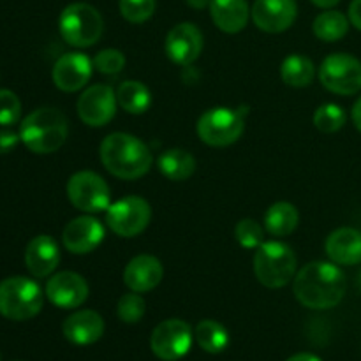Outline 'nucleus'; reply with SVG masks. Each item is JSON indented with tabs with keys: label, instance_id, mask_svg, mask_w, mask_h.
Masks as SVG:
<instances>
[{
	"label": "nucleus",
	"instance_id": "1",
	"mask_svg": "<svg viewBox=\"0 0 361 361\" xmlns=\"http://www.w3.org/2000/svg\"><path fill=\"white\" fill-rule=\"evenodd\" d=\"M345 286V275L337 264L328 261H312L295 275L293 293L307 309L328 310L342 302Z\"/></svg>",
	"mask_w": 361,
	"mask_h": 361
},
{
	"label": "nucleus",
	"instance_id": "2",
	"mask_svg": "<svg viewBox=\"0 0 361 361\" xmlns=\"http://www.w3.org/2000/svg\"><path fill=\"white\" fill-rule=\"evenodd\" d=\"M99 155L104 168L122 180H136L152 168V152L140 137L127 133H113L102 140Z\"/></svg>",
	"mask_w": 361,
	"mask_h": 361
},
{
	"label": "nucleus",
	"instance_id": "3",
	"mask_svg": "<svg viewBox=\"0 0 361 361\" xmlns=\"http://www.w3.org/2000/svg\"><path fill=\"white\" fill-rule=\"evenodd\" d=\"M69 123L66 115L56 108H39L21 120V143L39 155L53 154L67 140Z\"/></svg>",
	"mask_w": 361,
	"mask_h": 361
},
{
	"label": "nucleus",
	"instance_id": "4",
	"mask_svg": "<svg viewBox=\"0 0 361 361\" xmlns=\"http://www.w3.org/2000/svg\"><path fill=\"white\" fill-rule=\"evenodd\" d=\"M254 274L270 289L284 288L296 275V256L282 242H263L254 254Z\"/></svg>",
	"mask_w": 361,
	"mask_h": 361
},
{
	"label": "nucleus",
	"instance_id": "5",
	"mask_svg": "<svg viewBox=\"0 0 361 361\" xmlns=\"http://www.w3.org/2000/svg\"><path fill=\"white\" fill-rule=\"evenodd\" d=\"M42 309V291L27 277H9L0 282V316L11 321H27Z\"/></svg>",
	"mask_w": 361,
	"mask_h": 361
},
{
	"label": "nucleus",
	"instance_id": "6",
	"mask_svg": "<svg viewBox=\"0 0 361 361\" xmlns=\"http://www.w3.org/2000/svg\"><path fill=\"white\" fill-rule=\"evenodd\" d=\"M60 35L63 41L76 48H88L101 39L104 21L101 13L90 4L74 2L62 11L59 20Z\"/></svg>",
	"mask_w": 361,
	"mask_h": 361
},
{
	"label": "nucleus",
	"instance_id": "7",
	"mask_svg": "<svg viewBox=\"0 0 361 361\" xmlns=\"http://www.w3.org/2000/svg\"><path fill=\"white\" fill-rule=\"evenodd\" d=\"M197 136L208 147H229L242 137L245 129V111L231 108L208 109L197 120Z\"/></svg>",
	"mask_w": 361,
	"mask_h": 361
},
{
	"label": "nucleus",
	"instance_id": "8",
	"mask_svg": "<svg viewBox=\"0 0 361 361\" xmlns=\"http://www.w3.org/2000/svg\"><path fill=\"white\" fill-rule=\"evenodd\" d=\"M152 219V208L140 196H127L111 203L106 210L108 228L122 238H134L147 229Z\"/></svg>",
	"mask_w": 361,
	"mask_h": 361
},
{
	"label": "nucleus",
	"instance_id": "9",
	"mask_svg": "<svg viewBox=\"0 0 361 361\" xmlns=\"http://www.w3.org/2000/svg\"><path fill=\"white\" fill-rule=\"evenodd\" d=\"M67 197L74 208L87 214L108 210L111 190L102 176L94 171H78L67 182Z\"/></svg>",
	"mask_w": 361,
	"mask_h": 361
},
{
	"label": "nucleus",
	"instance_id": "10",
	"mask_svg": "<svg viewBox=\"0 0 361 361\" xmlns=\"http://www.w3.org/2000/svg\"><path fill=\"white\" fill-rule=\"evenodd\" d=\"M319 81L337 95H355L361 90V62L348 53L326 56L319 67Z\"/></svg>",
	"mask_w": 361,
	"mask_h": 361
},
{
	"label": "nucleus",
	"instance_id": "11",
	"mask_svg": "<svg viewBox=\"0 0 361 361\" xmlns=\"http://www.w3.org/2000/svg\"><path fill=\"white\" fill-rule=\"evenodd\" d=\"M192 338L194 331L185 321L166 319L152 331L150 349L159 360L176 361L190 351Z\"/></svg>",
	"mask_w": 361,
	"mask_h": 361
},
{
	"label": "nucleus",
	"instance_id": "12",
	"mask_svg": "<svg viewBox=\"0 0 361 361\" xmlns=\"http://www.w3.org/2000/svg\"><path fill=\"white\" fill-rule=\"evenodd\" d=\"M116 92L109 85H92L78 99V116L88 127H104L116 113Z\"/></svg>",
	"mask_w": 361,
	"mask_h": 361
},
{
	"label": "nucleus",
	"instance_id": "13",
	"mask_svg": "<svg viewBox=\"0 0 361 361\" xmlns=\"http://www.w3.org/2000/svg\"><path fill=\"white\" fill-rule=\"evenodd\" d=\"M166 55L176 66L187 67L203 51V34L192 23H178L166 35Z\"/></svg>",
	"mask_w": 361,
	"mask_h": 361
},
{
	"label": "nucleus",
	"instance_id": "14",
	"mask_svg": "<svg viewBox=\"0 0 361 361\" xmlns=\"http://www.w3.org/2000/svg\"><path fill=\"white\" fill-rule=\"evenodd\" d=\"M46 296L59 309H76L88 298V284L76 271H60L46 282Z\"/></svg>",
	"mask_w": 361,
	"mask_h": 361
},
{
	"label": "nucleus",
	"instance_id": "15",
	"mask_svg": "<svg viewBox=\"0 0 361 361\" xmlns=\"http://www.w3.org/2000/svg\"><path fill=\"white\" fill-rule=\"evenodd\" d=\"M296 14V0H256L252 6V21L268 34L288 30L295 23Z\"/></svg>",
	"mask_w": 361,
	"mask_h": 361
},
{
	"label": "nucleus",
	"instance_id": "16",
	"mask_svg": "<svg viewBox=\"0 0 361 361\" xmlns=\"http://www.w3.org/2000/svg\"><path fill=\"white\" fill-rule=\"evenodd\" d=\"M94 63L83 53H66L55 62L51 71L53 83L62 92H78L88 83Z\"/></svg>",
	"mask_w": 361,
	"mask_h": 361
},
{
	"label": "nucleus",
	"instance_id": "17",
	"mask_svg": "<svg viewBox=\"0 0 361 361\" xmlns=\"http://www.w3.org/2000/svg\"><path fill=\"white\" fill-rule=\"evenodd\" d=\"M104 235V226L97 219L83 215L63 228L62 242L71 254H88L101 245Z\"/></svg>",
	"mask_w": 361,
	"mask_h": 361
},
{
	"label": "nucleus",
	"instance_id": "18",
	"mask_svg": "<svg viewBox=\"0 0 361 361\" xmlns=\"http://www.w3.org/2000/svg\"><path fill=\"white\" fill-rule=\"evenodd\" d=\"M162 277H164L162 263L150 254L136 256L129 261V264L123 270V284L134 293L152 291L161 284Z\"/></svg>",
	"mask_w": 361,
	"mask_h": 361
},
{
	"label": "nucleus",
	"instance_id": "19",
	"mask_svg": "<svg viewBox=\"0 0 361 361\" xmlns=\"http://www.w3.org/2000/svg\"><path fill=\"white\" fill-rule=\"evenodd\" d=\"M60 263L59 243L48 235H39L30 240L25 249V264L34 277L44 279L55 271Z\"/></svg>",
	"mask_w": 361,
	"mask_h": 361
},
{
	"label": "nucleus",
	"instance_id": "20",
	"mask_svg": "<svg viewBox=\"0 0 361 361\" xmlns=\"http://www.w3.org/2000/svg\"><path fill=\"white\" fill-rule=\"evenodd\" d=\"M62 331L73 344L90 345L104 335V319L95 310H78L63 321Z\"/></svg>",
	"mask_w": 361,
	"mask_h": 361
},
{
	"label": "nucleus",
	"instance_id": "21",
	"mask_svg": "<svg viewBox=\"0 0 361 361\" xmlns=\"http://www.w3.org/2000/svg\"><path fill=\"white\" fill-rule=\"evenodd\" d=\"M331 263L353 267L361 263V231L355 228H338L326 238L324 243Z\"/></svg>",
	"mask_w": 361,
	"mask_h": 361
},
{
	"label": "nucleus",
	"instance_id": "22",
	"mask_svg": "<svg viewBox=\"0 0 361 361\" xmlns=\"http://www.w3.org/2000/svg\"><path fill=\"white\" fill-rule=\"evenodd\" d=\"M210 14L219 30L238 34L249 23L250 9L247 0H212Z\"/></svg>",
	"mask_w": 361,
	"mask_h": 361
},
{
	"label": "nucleus",
	"instance_id": "23",
	"mask_svg": "<svg viewBox=\"0 0 361 361\" xmlns=\"http://www.w3.org/2000/svg\"><path fill=\"white\" fill-rule=\"evenodd\" d=\"M159 171L173 182L189 180L196 171V159L182 148H169L162 152L157 161Z\"/></svg>",
	"mask_w": 361,
	"mask_h": 361
},
{
	"label": "nucleus",
	"instance_id": "24",
	"mask_svg": "<svg viewBox=\"0 0 361 361\" xmlns=\"http://www.w3.org/2000/svg\"><path fill=\"white\" fill-rule=\"evenodd\" d=\"M300 214L295 204L288 201H277L264 214V228L271 236H289L296 229Z\"/></svg>",
	"mask_w": 361,
	"mask_h": 361
},
{
	"label": "nucleus",
	"instance_id": "25",
	"mask_svg": "<svg viewBox=\"0 0 361 361\" xmlns=\"http://www.w3.org/2000/svg\"><path fill=\"white\" fill-rule=\"evenodd\" d=\"M116 101L122 109L130 115H141L147 111L152 104V94L147 85L141 81L127 80L116 90Z\"/></svg>",
	"mask_w": 361,
	"mask_h": 361
},
{
	"label": "nucleus",
	"instance_id": "26",
	"mask_svg": "<svg viewBox=\"0 0 361 361\" xmlns=\"http://www.w3.org/2000/svg\"><path fill=\"white\" fill-rule=\"evenodd\" d=\"M316 76L312 60L303 55H289L281 66V78L286 85L295 88L309 87Z\"/></svg>",
	"mask_w": 361,
	"mask_h": 361
},
{
	"label": "nucleus",
	"instance_id": "27",
	"mask_svg": "<svg viewBox=\"0 0 361 361\" xmlns=\"http://www.w3.org/2000/svg\"><path fill=\"white\" fill-rule=\"evenodd\" d=\"M194 338H196L197 345L204 353H210V355H219L229 344L228 330L221 323L212 319H204L197 323L196 330H194Z\"/></svg>",
	"mask_w": 361,
	"mask_h": 361
},
{
	"label": "nucleus",
	"instance_id": "28",
	"mask_svg": "<svg viewBox=\"0 0 361 361\" xmlns=\"http://www.w3.org/2000/svg\"><path fill=\"white\" fill-rule=\"evenodd\" d=\"M314 34L324 42L341 41L349 30V18L341 11H324L314 20Z\"/></svg>",
	"mask_w": 361,
	"mask_h": 361
},
{
	"label": "nucleus",
	"instance_id": "29",
	"mask_svg": "<svg viewBox=\"0 0 361 361\" xmlns=\"http://www.w3.org/2000/svg\"><path fill=\"white\" fill-rule=\"evenodd\" d=\"M348 115L338 104L328 102V104L319 106L314 113V126L317 130L324 134H334L344 127Z\"/></svg>",
	"mask_w": 361,
	"mask_h": 361
},
{
	"label": "nucleus",
	"instance_id": "30",
	"mask_svg": "<svg viewBox=\"0 0 361 361\" xmlns=\"http://www.w3.org/2000/svg\"><path fill=\"white\" fill-rule=\"evenodd\" d=\"M145 300L141 298L140 293H127L122 298L118 300V305H116V314H118L120 321L127 324L140 323L145 316Z\"/></svg>",
	"mask_w": 361,
	"mask_h": 361
},
{
	"label": "nucleus",
	"instance_id": "31",
	"mask_svg": "<svg viewBox=\"0 0 361 361\" xmlns=\"http://www.w3.org/2000/svg\"><path fill=\"white\" fill-rule=\"evenodd\" d=\"M157 0H120V14L129 23H143L155 13Z\"/></svg>",
	"mask_w": 361,
	"mask_h": 361
},
{
	"label": "nucleus",
	"instance_id": "32",
	"mask_svg": "<svg viewBox=\"0 0 361 361\" xmlns=\"http://www.w3.org/2000/svg\"><path fill=\"white\" fill-rule=\"evenodd\" d=\"M92 63H94V69H97L99 73L115 76V74L122 73L123 67H126V55L116 48H106L101 49L94 56Z\"/></svg>",
	"mask_w": 361,
	"mask_h": 361
},
{
	"label": "nucleus",
	"instance_id": "33",
	"mask_svg": "<svg viewBox=\"0 0 361 361\" xmlns=\"http://www.w3.org/2000/svg\"><path fill=\"white\" fill-rule=\"evenodd\" d=\"M235 236L243 249H257L263 243L264 231L254 219H243L236 224Z\"/></svg>",
	"mask_w": 361,
	"mask_h": 361
},
{
	"label": "nucleus",
	"instance_id": "34",
	"mask_svg": "<svg viewBox=\"0 0 361 361\" xmlns=\"http://www.w3.org/2000/svg\"><path fill=\"white\" fill-rule=\"evenodd\" d=\"M21 116V102L11 90H0V126L11 127L18 123Z\"/></svg>",
	"mask_w": 361,
	"mask_h": 361
},
{
	"label": "nucleus",
	"instance_id": "35",
	"mask_svg": "<svg viewBox=\"0 0 361 361\" xmlns=\"http://www.w3.org/2000/svg\"><path fill=\"white\" fill-rule=\"evenodd\" d=\"M20 134L11 129H0V154H9L20 143Z\"/></svg>",
	"mask_w": 361,
	"mask_h": 361
},
{
	"label": "nucleus",
	"instance_id": "36",
	"mask_svg": "<svg viewBox=\"0 0 361 361\" xmlns=\"http://www.w3.org/2000/svg\"><path fill=\"white\" fill-rule=\"evenodd\" d=\"M349 21L361 30V0H353L349 6Z\"/></svg>",
	"mask_w": 361,
	"mask_h": 361
},
{
	"label": "nucleus",
	"instance_id": "37",
	"mask_svg": "<svg viewBox=\"0 0 361 361\" xmlns=\"http://www.w3.org/2000/svg\"><path fill=\"white\" fill-rule=\"evenodd\" d=\"M351 116H353V122H355L356 129H358L361 133V97L355 102V106H353Z\"/></svg>",
	"mask_w": 361,
	"mask_h": 361
},
{
	"label": "nucleus",
	"instance_id": "38",
	"mask_svg": "<svg viewBox=\"0 0 361 361\" xmlns=\"http://www.w3.org/2000/svg\"><path fill=\"white\" fill-rule=\"evenodd\" d=\"M288 361H321V360L317 358L316 355H312V353H300V355L291 356Z\"/></svg>",
	"mask_w": 361,
	"mask_h": 361
},
{
	"label": "nucleus",
	"instance_id": "39",
	"mask_svg": "<svg viewBox=\"0 0 361 361\" xmlns=\"http://www.w3.org/2000/svg\"><path fill=\"white\" fill-rule=\"evenodd\" d=\"M310 2H312L314 6H317V7H323V9H330V7L337 6L341 0H310Z\"/></svg>",
	"mask_w": 361,
	"mask_h": 361
},
{
	"label": "nucleus",
	"instance_id": "40",
	"mask_svg": "<svg viewBox=\"0 0 361 361\" xmlns=\"http://www.w3.org/2000/svg\"><path fill=\"white\" fill-rule=\"evenodd\" d=\"M212 0H187V4H189L192 9H204V7L210 6Z\"/></svg>",
	"mask_w": 361,
	"mask_h": 361
},
{
	"label": "nucleus",
	"instance_id": "41",
	"mask_svg": "<svg viewBox=\"0 0 361 361\" xmlns=\"http://www.w3.org/2000/svg\"><path fill=\"white\" fill-rule=\"evenodd\" d=\"M356 286H358V289L361 291V270H360V274H358V279H356Z\"/></svg>",
	"mask_w": 361,
	"mask_h": 361
}]
</instances>
